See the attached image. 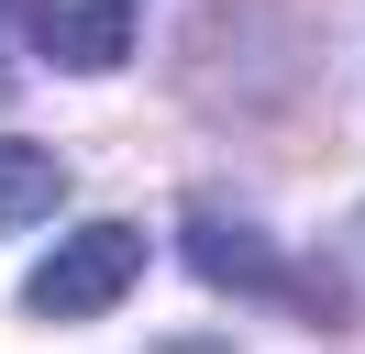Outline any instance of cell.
<instances>
[{"mask_svg":"<svg viewBox=\"0 0 365 354\" xmlns=\"http://www.w3.org/2000/svg\"><path fill=\"white\" fill-rule=\"evenodd\" d=\"M188 277L200 288H232V299H277V310H310V321H343V288L332 277H299L255 221H222V211H188Z\"/></svg>","mask_w":365,"mask_h":354,"instance_id":"obj_1","label":"cell"},{"mask_svg":"<svg viewBox=\"0 0 365 354\" xmlns=\"http://www.w3.org/2000/svg\"><path fill=\"white\" fill-rule=\"evenodd\" d=\"M133 277H144V233L133 221H78V233L23 277V310L34 321H100V310L133 299Z\"/></svg>","mask_w":365,"mask_h":354,"instance_id":"obj_2","label":"cell"},{"mask_svg":"<svg viewBox=\"0 0 365 354\" xmlns=\"http://www.w3.org/2000/svg\"><path fill=\"white\" fill-rule=\"evenodd\" d=\"M23 34H34V56L100 78L133 56V0H23Z\"/></svg>","mask_w":365,"mask_h":354,"instance_id":"obj_3","label":"cell"},{"mask_svg":"<svg viewBox=\"0 0 365 354\" xmlns=\"http://www.w3.org/2000/svg\"><path fill=\"white\" fill-rule=\"evenodd\" d=\"M56 199H67V166H56L45 144H0V233H11V221H45Z\"/></svg>","mask_w":365,"mask_h":354,"instance_id":"obj_4","label":"cell"},{"mask_svg":"<svg viewBox=\"0 0 365 354\" xmlns=\"http://www.w3.org/2000/svg\"><path fill=\"white\" fill-rule=\"evenodd\" d=\"M354 243H365V221H354Z\"/></svg>","mask_w":365,"mask_h":354,"instance_id":"obj_5","label":"cell"}]
</instances>
